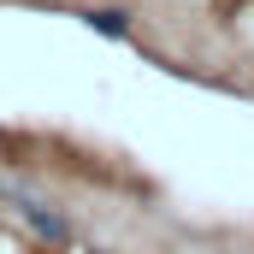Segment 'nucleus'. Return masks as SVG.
Here are the masks:
<instances>
[{
	"label": "nucleus",
	"mask_w": 254,
	"mask_h": 254,
	"mask_svg": "<svg viewBox=\"0 0 254 254\" xmlns=\"http://www.w3.org/2000/svg\"><path fill=\"white\" fill-rule=\"evenodd\" d=\"M18 213H24V219L42 231V237H54V243H65V237H71V231H65V219H54V213H48V207H36V201H24Z\"/></svg>",
	"instance_id": "1"
},
{
	"label": "nucleus",
	"mask_w": 254,
	"mask_h": 254,
	"mask_svg": "<svg viewBox=\"0 0 254 254\" xmlns=\"http://www.w3.org/2000/svg\"><path fill=\"white\" fill-rule=\"evenodd\" d=\"M83 18H89L101 36H130V18H125V12H83Z\"/></svg>",
	"instance_id": "2"
}]
</instances>
